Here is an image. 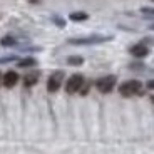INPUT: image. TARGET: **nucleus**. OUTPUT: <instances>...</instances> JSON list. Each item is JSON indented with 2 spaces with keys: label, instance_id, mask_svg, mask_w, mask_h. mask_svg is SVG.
Returning <instances> with one entry per match:
<instances>
[{
  "label": "nucleus",
  "instance_id": "obj_3",
  "mask_svg": "<svg viewBox=\"0 0 154 154\" xmlns=\"http://www.w3.org/2000/svg\"><path fill=\"white\" fill-rule=\"evenodd\" d=\"M116 75H106V77H100L99 81L96 82V87H97V91L99 92H102V94H109L114 89V85H116Z\"/></svg>",
  "mask_w": 154,
  "mask_h": 154
},
{
  "label": "nucleus",
  "instance_id": "obj_9",
  "mask_svg": "<svg viewBox=\"0 0 154 154\" xmlns=\"http://www.w3.org/2000/svg\"><path fill=\"white\" fill-rule=\"evenodd\" d=\"M87 14L85 12H72L69 15V19L70 20H74V22H81V20H87Z\"/></svg>",
  "mask_w": 154,
  "mask_h": 154
},
{
  "label": "nucleus",
  "instance_id": "obj_16",
  "mask_svg": "<svg viewBox=\"0 0 154 154\" xmlns=\"http://www.w3.org/2000/svg\"><path fill=\"white\" fill-rule=\"evenodd\" d=\"M2 79H4V75H2V74H0V84H2Z\"/></svg>",
  "mask_w": 154,
  "mask_h": 154
},
{
  "label": "nucleus",
  "instance_id": "obj_14",
  "mask_svg": "<svg viewBox=\"0 0 154 154\" xmlns=\"http://www.w3.org/2000/svg\"><path fill=\"white\" fill-rule=\"evenodd\" d=\"M54 22L57 23V25H60V27H64V20H60L59 17H55V19H54Z\"/></svg>",
  "mask_w": 154,
  "mask_h": 154
},
{
  "label": "nucleus",
  "instance_id": "obj_17",
  "mask_svg": "<svg viewBox=\"0 0 154 154\" xmlns=\"http://www.w3.org/2000/svg\"><path fill=\"white\" fill-rule=\"evenodd\" d=\"M149 29H151V30H154V23H152V25H151V27H149Z\"/></svg>",
  "mask_w": 154,
  "mask_h": 154
},
{
  "label": "nucleus",
  "instance_id": "obj_13",
  "mask_svg": "<svg viewBox=\"0 0 154 154\" xmlns=\"http://www.w3.org/2000/svg\"><path fill=\"white\" fill-rule=\"evenodd\" d=\"M141 12H143L144 15H147V17H154V8H151V7H143Z\"/></svg>",
  "mask_w": 154,
  "mask_h": 154
},
{
  "label": "nucleus",
  "instance_id": "obj_2",
  "mask_svg": "<svg viewBox=\"0 0 154 154\" xmlns=\"http://www.w3.org/2000/svg\"><path fill=\"white\" fill-rule=\"evenodd\" d=\"M82 85H84V77H82L81 74H74V75L69 77V81H67V84H66V92L67 94H75L82 89Z\"/></svg>",
  "mask_w": 154,
  "mask_h": 154
},
{
  "label": "nucleus",
  "instance_id": "obj_11",
  "mask_svg": "<svg viewBox=\"0 0 154 154\" xmlns=\"http://www.w3.org/2000/svg\"><path fill=\"white\" fill-rule=\"evenodd\" d=\"M82 62H84V59L79 57V55H72V57L67 59V64H69V66H81Z\"/></svg>",
  "mask_w": 154,
  "mask_h": 154
},
{
  "label": "nucleus",
  "instance_id": "obj_18",
  "mask_svg": "<svg viewBox=\"0 0 154 154\" xmlns=\"http://www.w3.org/2000/svg\"><path fill=\"white\" fill-rule=\"evenodd\" d=\"M151 100H152V104H154V96H152V97H151Z\"/></svg>",
  "mask_w": 154,
  "mask_h": 154
},
{
  "label": "nucleus",
  "instance_id": "obj_12",
  "mask_svg": "<svg viewBox=\"0 0 154 154\" xmlns=\"http://www.w3.org/2000/svg\"><path fill=\"white\" fill-rule=\"evenodd\" d=\"M0 45H4V47L15 45V38H14V37H4L2 40H0Z\"/></svg>",
  "mask_w": 154,
  "mask_h": 154
},
{
  "label": "nucleus",
  "instance_id": "obj_4",
  "mask_svg": "<svg viewBox=\"0 0 154 154\" xmlns=\"http://www.w3.org/2000/svg\"><path fill=\"white\" fill-rule=\"evenodd\" d=\"M62 81H64V72H62V70L54 72L49 77V81H47V91H49V92H57L62 85Z\"/></svg>",
  "mask_w": 154,
  "mask_h": 154
},
{
  "label": "nucleus",
  "instance_id": "obj_7",
  "mask_svg": "<svg viewBox=\"0 0 154 154\" xmlns=\"http://www.w3.org/2000/svg\"><path fill=\"white\" fill-rule=\"evenodd\" d=\"M129 52H131L134 57H137V59H143V57H146L147 54H149V49H147L144 44H137V45H132L131 49H129Z\"/></svg>",
  "mask_w": 154,
  "mask_h": 154
},
{
  "label": "nucleus",
  "instance_id": "obj_6",
  "mask_svg": "<svg viewBox=\"0 0 154 154\" xmlns=\"http://www.w3.org/2000/svg\"><path fill=\"white\" fill-rule=\"evenodd\" d=\"M19 82V74L14 72V70H8V72H5L4 79H2V84L5 85L7 89H12L14 85Z\"/></svg>",
  "mask_w": 154,
  "mask_h": 154
},
{
  "label": "nucleus",
  "instance_id": "obj_15",
  "mask_svg": "<svg viewBox=\"0 0 154 154\" xmlns=\"http://www.w3.org/2000/svg\"><path fill=\"white\" fill-rule=\"evenodd\" d=\"M147 87H149V89H152V91H154V79H152V81H149V82H147Z\"/></svg>",
  "mask_w": 154,
  "mask_h": 154
},
{
  "label": "nucleus",
  "instance_id": "obj_19",
  "mask_svg": "<svg viewBox=\"0 0 154 154\" xmlns=\"http://www.w3.org/2000/svg\"><path fill=\"white\" fill-rule=\"evenodd\" d=\"M152 2H154V0H152Z\"/></svg>",
  "mask_w": 154,
  "mask_h": 154
},
{
  "label": "nucleus",
  "instance_id": "obj_8",
  "mask_svg": "<svg viewBox=\"0 0 154 154\" xmlns=\"http://www.w3.org/2000/svg\"><path fill=\"white\" fill-rule=\"evenodd\" d=\"M38 77H40V74L35 70V72H29L27 75L23 77V85L25 87H32V85H35L37 84V81H38Z\"/></svg>",
  "mask_w": 154,
  "mask_h": 154
},
{
  "label": "nucleus",
  "instance_id": "obj_1",
  "mask_svg": "<svg viewBox=\"0 0 154 154\" xmlns=\"http://www.w3.org/2000/svg\"><path fill=\"white\" fill-rule=\"evenodd\" d=\"M141 89H143V84L139 81H126L119 85V94L124 97H131L136 94H141Z\"/></svg>",
  "mask_w": 154,
  "mask_h": 154
},
{
  "label": "nucleus",
  "instance_id": "obj_10",
  "mask_svg": "<svg viewBox=\"0 0 154 154\" xmlns=\"http://www.w3.org/2000/svg\"><path fill=\"white\" fill-rule=\"evenodd\" d=\"M35 64H37V60H35V59H32V57L22 59V60L17 62V66H19V67H34Z\"/></svg>",
  "mask_w": 154,
  "mask_h": 154
},
{
  "label": "nucleus",
  "instance_id": "obj_5",
  "mask_svg": "<svg viewBox=\"0 0 154 154\" xmlns=\"http://www.w3.org/2000/svg\"><path fill=\"white\" fill-rule=\"evenodd\" d=\"M111 40V37H102V35H92V37H84V38H70L69 42L74 45H89V44H99Z\"/></svg>",
  "mask_w": 154,
  "mask_h": 154
}]
</instances>
